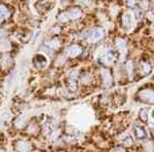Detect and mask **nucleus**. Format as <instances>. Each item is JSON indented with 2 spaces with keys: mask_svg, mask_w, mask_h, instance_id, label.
<instances>
[{
  "mask_svg": "<svg viewBox=\"0 0 154 152\" xmlns=\"http://www.w3.org/2000/svg\"><path fill=\"white\" fill-rule=\"evenodd\" d=\"M140 98L146 102L154 104V91H150V89H144L140 93Z\"/></svg>",
  "mask_w": 154,
  "mask_h": 152,
  "instance_id": "1",
  "label": "nucleus"
},
{
  "mask_svg": "<svg viewBox=\"0 0 154 152\" xmlns=\"http://www.w3.org/2000/svg\"><path fill=\"white\" fill-rule=\"evenodd\" d=\"M0 152H1V151H0Z\"/></svg>",
  "mask_w": 154,
  "mask_h": 152,
  "instance_id": "22",
  "label": "nucleus"
},
{
  "mask_svg": "<svg viewBox=\"0 0 154 152\" xmlns=\"http://www.w3.org/2000/svg\"><path fill=\"white\" fill-rule=\"evenodd\" d=\"M8 16V12H7L6 7L3 6V5H0V16Z\"/></svg>",
  "mask_w": 154,
  "mask_h": 152,
  "instance_id": "11",
  "label": "nucleus"
},
{
  "mask_svg": "<svg viewBox=\"0 0 154 152\" xmlns=\"http://www.w3.org/2000/svg\"><path fill=\"white\" fill-rule=\"evenodd\" d=\"M145 147H146V150H147V151H148V150H149V151L150 152H152V151H153V144H152V143L151 142H147V143H146V144H145Z\"/></svg>",
  "mask_w": 154,
  "mask_h": 152,
  "instance_id": "15",
  "label": "nucleus"
},
{
  "mask_svg": "<svg viewBox=\"0 0 154 152\" xmlns=\"http://www.w3.org/2000/svg\"><path fill=\"white\" fill-rule=\"evenodd\" d=\"M152 116H153V118H154V110L152 111Z\"/></svg>",
  "mask_w": 154,
  "mask_h": 152,
  "instance_id": "20",
  "label": "nucleus"
},
{
  "mask_svg": "<svg viewBox=\"0 0 154 152\" xmlns=\"http://www.w3.org/2000/svg\"><path fill=\"white\" fill-rule=\"evenodd\" d=\"M140 116L143 120H147V110H146V109H143L140 112Z\"/></svg>",
  "mask_w": 154,
  "mask_h": 152,
  "instance_id": "14",
  "label": "nucleus"
},
{
  "mask_svg": "<svg viewBox=\"0 0 154 152\" xmlns=\"http://www.w3.org/2000/svg\"><path fill=\"white\" fill-rule=\"evenodd\" d=\"M80 52H81V48H80V47L78 46V45H76V44L72 45L70 48L68 49V54H69V56H71V57L78 56V55L80 54Z\"/></svg>",
  "mask_w": 154,
  "mask_h": 152,
  "instance_id": "4",
  "label": "nucleus"
},
{
  "mask_svg": "<svg viewBox=\"0 0 154 152\" xmlns=\"http://www.w3.org/2000/svg\"><path fill=\"white\" fill-rule=\"evenodd\" d=\"M16 148H18V150H19V151H21V152H28L29 149H30V145H29L28 142L21 141V142L18 143Z\"/></svg>",
  "mask_w": 154,
  "mask_h": 152,
  "instance_id": "3",
  "label": "nucleus"
},
{
  "mask_svg": "<svg viewBox=\"0 0 154 152\" xmlns=\"http://www.w3.org/2000/svg\"><path fill=\"white\" fill-rule=\"evenodd\" d=\"M2 20H3V16H0V23L2 22Z\"/></svg>",
  "mask_w": 154,
  "mask_h": 152,
  "instance_id": "19",
  "label": "nucleus"
},
{
  "mask_svg": "<svg viewBox=\"0 0 154 152\" xmlns=\"http://www.w3.org/2000/svg\"><path fill=\"white\" fill-rule=\"evenodd\" d=\"M69 16H70V19H77V18H79L81 16V12L79 10H72L71 12H69Z\"/></svg>",
  "mask_w": 154,
  "mask_h": 152,
  "instance_id": "9",
  "label": "nucleus"
},
{
  "mask_svg": "<svg viewBox=\"0 0 154 152\" xmlns=\"http://www.w3.org/2000/svg\"><path fill=\"white\" fill-rule=\"evenodd\" d=\"M70 19V16H69V12H64V14H62L61 16H60V20H61L62 22H65V21H68V20Z\"/></svg>",
  "mask_w": 154,
  "mask_h": 152,
  "instance_id": "12",
  "label": "nucleus"
},
{
  "mask_svg": "<svg viewBox=\"0 0 154 152\" xmlns=\"http://www.w3.org/2000/svg\"><path fill=\"white\" fill-rule=\"evenodd\" d=\"M103 73V77H104V81H105V84L107 87H110L111 85V82H112V79H111V76H110L109 72H108L106 69L102 71Z\"/></svg>",
  "mask_w": 154,
  "mask_h": 152,
  "instance_id": "7",
  "label": "nucleus"
},
{
  "mask_svg": "<svg viewBox=\"0 0 154 152\" xmlns=\"http://www.w3.org/2000/svg\"><path fill=\"white\" fill-rule=\"evenodd\" d=\"M50 46H51V47H54V48H57V47L59 46V43H58L57 41H52V42L50 43Z\"/></svg>",
  "mask_w": 154,
  "mask_h": 152,
  "instance_id": "18",
  "label": "nucleus"
},
{
  "mask_svg": "<svg viewBox=\"0 0 154 152\" xmlns=\"http://www.w3.org/2000/svg\"><path fill=\"white\" fill-rule=\"evenodd\" d=\"M136 132H137V136H138L139 138H144V137L146 136V134H145L144 130L141 129V127H140V129H139V127H138V129H137V131H136Z\"/></svg>",
  "mask_w": 154,
  "mask_h": 152,
  "instance_id": "13",
  "label": "nucleus"
},
{
  "mask_svg": "<svg viewBox=\"0 0 154 152\" xmlns=\"http://www.w3.org/2000/svg\"><path fill=\"white\" fill-rule=\"evenodd\" d=\"M122 23L125 27H131L133 24V14L131 12H127L122 19Z\"/></svg>",
  "mask_w": 154,
  "mask_h": 152,
  "instance_id": "5",
  "label": "nucleus"
},
{
  "mask_svg": "<svg viewBox=\"0 0 154 152\" xmlns=\"http://www.w3.org/2000/svg\"><path fill=\"white\" fill-rule=\"evenodd\" d=\"M116 46H117V48H118V49H120L121 54L123 52H125V49H126V47H125V41H124L123 39H118V40H117Z\"/></svg>",
  "mask_w": 154,
  "mask_h": 152,
  "instance_id": "8",
  "label": "nucleus"
},
{
  "mask_svg": "<svg viewBox=\"0 0 154 152\" xmlns=\"http://www.w3.org/2000/svg\"><path fill=\"white\" fill-rule=\"evenodd\" d=\"M2 118H3V119H10V114L8 112H4L2 114Z\"/></svg>",
  "mask_w": 154,
  "mask_h": 152,
  "instance_id": "17",
  "label": "nucleus"
},
{
  "mask_svg": "<svg viewBox=\"0 0 154 152\" xmlns=\"http://www.w3.org/2000/svg\"><path fill=\"white\" fill-rule=\"evenodd\" d=\"M34 152H39V151H34Z\"/></svg>",
  "mask_w": 154,
  "mask_h": 152,
  "instance_id": "21",
  "label": "nucleus"
},
{
  "mask_svg": "<svg viewBox=\"0 0 154 152\" xmlns=\"http://www.w3.org/2000/svg\"><path fill=\"white\" fill-rule=\"evenodd\" d=\"M25 120H26V116L25 115H22V116H20L19 118H18V120L16 121V125L22 126L24 124V122H25Z\"/></svg>",
  "mask_w": 154,
  "mask_h": 152,
  "instance_id": "10",
  "label": "nucleus"
},
{
  "mask_svg": "<svg viewBox=\"0 0 154 152\" xmlns=\"http://www.w3.org/2000/svg\"><path fill=\"white\" fill-rule=\"evenodd\" d=\"M102 62L104 64H106V65H109V64H111L113 62V60H114V57H113V55L111 54V52H107V54H105L104 56L102 57Z\"/></svg>",
  "mask_w": 154,
  "mask_h": 152,
  "instance_id": "6",
  "label": "nucleus"
},
{
  "mask_svg": "<svg viewBox=\"0 0 154 152\" xmlns=\"http://www.w3.org/2000/svg\"><path fill=\"white\" fill-rule=\"evenodd\" d=\"M103 35H104V32H103L102 29H96L91 35V37H89V40L91 42H96L98 40H100L103 37Z\"/></svg>",
  "mask_w": 154,
  "mask_h": 152,
  "instance_id": "2",
  "label": "nucleus"
},
{
  "mask_svg": "<svg viewBox=\"0 0 154 152\" xmlns=\"http://www.w3.org/2000/svg\"><path fill=\"white\" fill-rule=\"evenodd\" d=\"M143 71H144V73H148L150 71V67L148 64H143Z\"/></svg>",
  "mask_w": 154,
  "mask_h": 152,
  "instance_id": "16",
  "label": "nucleus"
}]
</instances>
